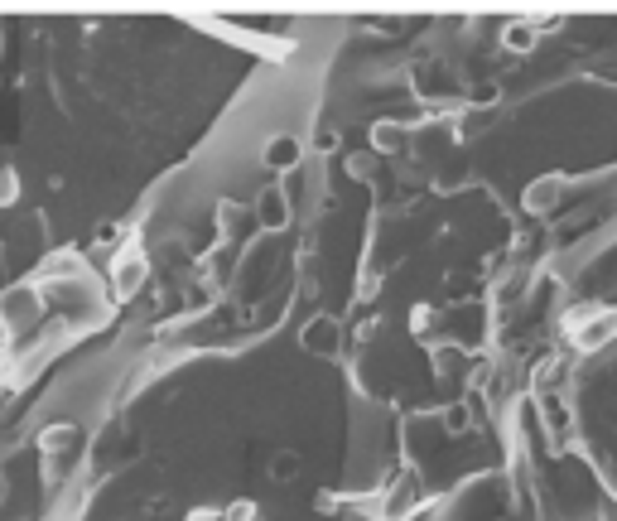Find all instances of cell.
Instances as JSON below:
<instances>
[{
    "mask_svg": "<svg viewBox=\"0 0 617 521\" xmlns=\"http://www.w3.org/2000/svg\"><path fill=\"white\" fill-rule=\"evenodd\" d=\"M39 454H44V478H49V483H63V478H73V468L82 464L87 435H82L78 425H49V430L39 435Z\"/></svg>",
    "mask_w": 617,
    "mask_h": 521,
    "instance_id": "6da1fadb",
    "label": "cell"
},
{
    "mask_svg": "<svg viewBox=\"0 0 617 521\" xmlns=\"http://www.w3.org/2000/svg\"><path fill=\"white\" fill-rule=\"evenodd\" d=\"M44 314H49V304H44V290H39V285H10V290H0V324L10 333L39 329Z\"/></svg>",
    "mask_w": 617,
    "mask_h": 521,
    "instance_id": "7a4b0ae2",
    "label": "cell"
},
{
    "mask_svg": "<svg viewBox=\"0 0 617 521\" xmlns=\"http://www.w3.org/2000/svg\"><path fill=\"white\" fill-rule=\"evenodd\" d=\"M569 338H574V348L579 353H598L603 343H613L617 338V309H574L569 314Z\"/></svg>",
    "mask_w": 617,
    "mask_h": 521,
    "instance_id": "3957f363",
    "label": "cell"
},
{
    "mask_svg": "<svg viewBox=\"0 0 617 521\" xmlns=\"http://www.w3.org/2000/svg\"><path fill=\"white\" fill-rule=\"evenodd\" d=\"M145 280H150V256L135 247L116 251V261H111V295L131 300L135 290H145Z\"/></svg>",
    "mask_w": 617,
    "mask_h": 521,
    "instance_id": "277c9868",
    "label": "cell"
},
{
    "mask_svg": "<svg viewBox=\"0 0 617 521\" xmlns=\"http://www.w3.org/2000/svg\"><path fill=\"white\" fill-rule=\"evenodd\" d=\"M256 222H261V227H270V232L290 227V193L275 189V184L256 193Z\"/></svg>",
    "mask_w": 617,
    "mask_h": 521,
    "instance_id": "5b68a950",
    "label": "cell"
},
{
    "mask_svg": "<svg viewBox=\"0 0 617 521\" xmlns=\"http://www.w3.org/2000/svg\"><path fill=\"white\" fill-rule=\"evenodd\" d=\"M560 198H564V179L560 174H545V179H536L526 189V213H555Z\"/></svg>",
    "mask_w": 617,
    "mask_h": 521,
    "instance_id": "8992f818",
    "label": "cell"
},
{
    "mask_svg": "<svg viewBox=\"0 0 617 521\" xmlns=\"http://www.w3.org/2000/svg\"><path fill=\"white\" fill-rule=\"evenodd\" d=\"M299 155H304V145L295 136H270L266 140V165L280 169V174H290L299 165Z\"/></svg>",
    "mask_w": 617,
    "mask_h": 521,
    "instance_id": "52a82bcc",
    "label": "cell"
},
{
    "mask_svg": "<svg viewBox=\"0 0 617 521\" xmlns=\"http://www.w3.org/2000/svg\"><path fill=\"white\" fill-rule=\"evenodd\" d=\"M338 343H343V329H338L333 319H314V324L304 329V348H309V353H338Z\"/></svg>",
    "mask_w": 617,
    "mask_h": 521,
    "instance_id": "ba28073f",
    "label": "cell"
},
{
    "mask_svg": "<svg viewBox=\"0 0 617 521\" xmlns=\"http://www.w3.org/2000/svg\"><path fill=\"white\" fill-rule=\"evenodd\" d=\"M536 34H540L536 20H511V25L502 29V44H507L511 54H531V49H536Z\"/></svg>",
    "mask_w": 617,
    "mask_h": 521,
    "instance_id": "9c48e42d",
    "label": "cell"
},
{
    "mask_svg": "<svg viewBox=\"0 0 617 521\" xmlns=\"http://www.w3.org/2000/svg\"><path fill=\"white\" fill-rule=\"evenodd\" d=\"M444 425H449V435H463V430L473 425V415H468V406L458 401V406H449V411H444Z\"/></svg>",
    "mask_w": 617,
    "mask_h": 521,
    "instance_id": "30bf717a",
    "label": "cell"
},
{
    "mask_svg": "<svg viewBox=\"0 0 617 521\" xmlns=\"http://www.w3.org/2000/svg\"><path fill=\"white\" fill-rule=\"evenodd\" d=\"M401 126H376V136H372V145L376 150H401Z\"/></svg>",
    "mask_w": 617,
    "mask_h": 521,
    "instance_id": "8fae6325",
    "label": "cell"
},
{
    "mask_svg": "<svg viewBox=\"0 0 617 521\" xmlns=\"http://www.w3.org/2000/svg\"><path fill=\"white\" fill-rule=\"evenodd\" d=\"M15 198H20V174L15 169H0V208L15 203Z\"/></svg>",
    "mask_w": 617,
    "mask_h": 521,
    "instance_id": "7c38bea8",
    "label": "cell"
},
{
    "mask_svg": "<svg viewBox=\"0 0 617 521\" xmlns=\"http://www.w3.org/2000/svg\"><path fill=\"white\" fill-rule=\"evenodd\" d=\"M295 468H299V459H295V454H280V459L270 464V473H275V478H290Z\"/></svg>",
    "mask_w": 617,
    "mask_h": 521,
    "instance_id": "4fadbf2b",
    "label": "cell"
},
{
    "mask_svg": "<svg viewBox=\"0 0 617 521\" xmlns=\"http://www.w3.org/2000/svg\"><path fill=\"white\" fill-rule=\"evenodd\" d=\"M193 521H227V517H222V512H198Z\"/></svg>",
    "mask_w": 617,
    "mask_h": 521,
    "instance_id": "5bb4252c",
    "label": "cell"
},
{
    "mask_svg": "<svg viewBox=\"0 0 617 521\" xmlns=\"http://www.w3.org/2000/svg\"><path fill=\"white\" fill-rule=\"evenodd\" d=\"M0 502H5V478H0Z\"/></svg>",
    "mask_w": 617,
    "mask_h": 521,
    "instance_id": "9a60e30c",
    "label": "cell"
}]
</instances>
